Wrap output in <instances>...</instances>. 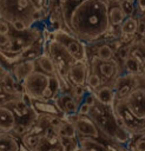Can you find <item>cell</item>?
I'll use <instances>...</instances> for the list:
<instances>
[{
	"label": "cell",
	"instance_id": "6da1fadb",
	"mask_svg": "<svg viewBox=\"0 0 145 151\" xmlns=\"http://www.w3.org/2000/svg\"><path fill=\"white\" fill-rule=\"evenodd\" d=\"M62 24L70 33L85 44L100 40L111 28L110 4L105 0H81L74 4H58Z\"/></svg>",
	"mask_w": 145,
	"mask_h": 151
},
{
	"label": "cell",
	"instance_id": "7a4b0ae2",
	"mask_svg": "<svg viewBox=\"0 0 145 151\" xmlns=\"http://www.w3.org/2000/svg\"><path fill=\"white\" fill-rule=\"evenodd\" d=\"M116 122L119 127L131 134L145 133V86L134 85L123 97L113 103Z\"/></svg>",
	"mask_w": 145,
	"mask_h": 151
},
{
	"label": "cell",
	"instance_id": "3957f363",
	"mask_svg": "<svg viewBox=\"0 0 145 151\" xmlns=\"http://www.w3.org/2000/svg\"><path fill=\"white\" fill-rule=\"evenodd\" d=\"M22 87L24 93L32 100L53 101L62 92V81L59 76H51L37 68L22 81Z\"/></svg>",
	"mask_w": 145,
	"mask_h": 151
},
{
	"label": "cell",
	"instance_id": "277c9868",
	"mask_svg": "<svg viewBox=\"0 0 145 151\" xmlns=\"http://www.w3.org/2000/svg\"><path fill=\"white\" fill-rule=\"evenodd\" d=\"M44 11L38 9L32 0H0V18L11 22L15 19H22L31 26L41 22Z\"/></svg>",
	"mask_w": 145,
	"mask_h": 151
},
{
	"label": "cell",
	"instance_id": "5b68a950",
	"mask_svg": "<svg viewBox=\"0 0 145 151\" xmlns=\"http://www.w3.org/2000/svg\"><path fill=\"white\" fill-rule=\"evenodd\" d=\"M42 37L44 29L40 27V22L34 24L27 31L21 33L15 32L13 29L11 34V42L5 50L0 51V57L6 60L9 65H12L24 51H26L29 46H32L37 40Z\"/></svg>",
	"mask_w": 145,
	"mask_h": 151
},
{
	"label": "cell",
	"instance_id": "8992f818",
	"mask_svg": "<svg viewBox=\"0 0 145 151\" xmlns=\"http://www.w3.org/2000/svg\"><path fill=\"white\" fill-rule=\"evenodd\" d=\"M45 52L51 57L55 66L57 73L60 80L62 81V92H70L72 88V85L67 80V74H68L70 67L75 60L70 55V53L65 50V47L61 44H59L57 40L52 38V35L45 42Z\"/></svg>",
	"mask_w": 145,
	"mask_h": 151
},
{
	"label": "cell",
	"instance_id": "52a82bcc",
	"mask_svg": "<svg viewBox=\"0 0 145 151\" xmlns=\"http://www.w3.org/2000/svg\"><path fill=\"white\" fill-rule=\"evenodd\" d=\"M52 38L61 44L65 50L70 53V55L74 60H88L87 58V48L86 44L78 39L75 35L65 31L64 28H59L52 32Z\"/></svg>",
	"mask_w": 145,
	"mask_h": 151
},
{
	"label": "cell",
	"instance_id": "ba28073f",
	"mask_svg": "<svg viewBox=\"0 0 145 151\" xmlns=\"http://www.w3.org/2000/svg\"><path fill=\"white\" fill-rule=\"evenodd\" d=\"M67 120L72 122L77 129L78 137H92V138H99L100 137V130L97 126V124L92 120V118L87 114H70L65 116Z\"/></svg>",
	"mask_w": 145,
	"mask_h": 151
},
{
	"label": "cell",
	"instance_id": "9c48e42d",
	"mask_svg": "<svg viewBox=\"0 0 145 151\" xmlns=\"http://www.w3.org/2000/svg\"><path fill=\"white\" fill-rule=\"evenodd\" d=\"M91 70L95 71L101 80H113V84L116 81V79L118 78V73H119V66L117 64V61L114 59L112 60H100L97 57H93L91 59Z\"/></svg>",
	"mask_w": 145,
	"mask_h": 151
},
{
	"label": "cell",
	"instance_id": "30bf717a",
	"mask_svg": "<svg viewBox=\"0 0 145 151\" xmlns=\"http://www.w3.org/2000/svg\"><path fill=\"white\" fill-rule=\"evenodd\" d=\"M90 71H91V66L88 60H75L68 70L67 80L72 86L75 85L85 86Z\"/></svg>",
	"mask_w": 145,
	"mask_h": 151
},
{
	"label": "cell",
	"instance_id": "8fae6325",
	"mask_svg": "<svg viewBox=\"0 0 145 151\" xmlns=\"http://www.w3.org/2000/svg\"><path fill=\"white\" fill-rule=\"evenodd\" d=\"M53 101H54L57 109L59 110V112L64 117L78 113L80 103L78 100H75V98L71 94V92H60Z\"/></svg>",
	"mask_w": 145,
	"mask_h": 151
},
{
	"label": "cell",
	"instance_id": "7c38bea8",
	"mask_svg": "<svg viewBox=\"0 0 145 151\" xmlns=\"http://www.w3.org/2000/svg\"><path fill=\"white\" fill-rule=\"evenodd\" d=\"M18 117L7 103L0 104V131L12 132L18 124Z\"/></svg>",
	"mask_w": 145,
	"mask_h": 151
},
{
	"label": "cell",
	"instance_id": "4fadbf2b",
	"mask_svg": "<svg viewBox=\"0 0 145 151\" xmlns=\"http://www.w3.org/2000/svg\"><path fill=\"white\" fill-rule=\"evenodd\" d=\"M12 67L9 71L12 72L13 77L17 81L22 83L32 72L37 70V61L35 60H24V61H17L11 65Z\"/></svg>",
	"mask_w": 145,
	"mask_h": 151
},
{
	"label": "cell",
	"instance_id": "5bb4252c",
	"mask_svg": "<svg viewBox=\"0 0 145 151\" xmlns=\"http://www.w3.org/2000/svg\"><path fill=\"white\" fill-rule=\"evenodd\" d=\"M94 96H95V99L101 103V104H105V105H113L114 100H116V91H114V87L105 84V85H101L98 90H95L94 92Z\"/></svg>",
	"mask_w": 145,
	"mask_h": 151
},
{
	"label": "cell",
	"instance_id": "9a60e30c",
	"mask_svg": "<svg viewBox=\"0 0 145 151\" xmlns=\"http://www.w3.org/2000/svg\"><path fill=\"white\" fill-rule=\"evenodd\" d=\"M21 145L12 132L0 131V151H20Z\"/></svg>",
	"mask_w": 145,
	"mask_h": 151
},
{
	"label": "cell",
	"instance_id": "2e32d148",
	"mask_svg": "<svg viewBox=\"0 0 145 151\" xmlns=\"http://www.w3.org/2000/svg\"><path fill=\"white\" fill-rule=\"evenodd\" d=\"M78 146L84 151H110L107 146L92 137H78Z\"/></svg>",
	"mask_w": 145,
	"mask_h": 151
},
{
	"label": "cell",
	"instance_id": "e0dca14e",
	"mask_svg": "<svg viewBox=\"0 0 145 151\" xmlns=\"http://www.w3.org/2000/svg\"><path fill=\"white\" fill-rule=\"evenodd\" d=\"M35 61H37V68L38 70H40L47 74H51V76H58L55 66H54L51 57L45 51L35 59Z\"/></svg>",
	"mask_w": 145,
	"mask_h": 151
},
{
	"label": "cell",
	"instance_id": "ac0fdd59",
	"mask_svg": "<svg viewBox=\"0 0 145 151\" xmlns=\"http://www.w3.org/2000/svg\"><path fill=\"white\" fill-rule=\"evenodd\" d=\"M57 134L61 138H67V139L78 138V133H77V129L74 124L65 118H62L60 126L57 129Z\"/></svg>",
	"mask_w": 145,
	"mask_h": 151
},
{
	"label": "cell",
	"instance_id": "d6986e66",
	"mask_svg": "<svg viewBox=\"0 0 145 151\" xmlns=\"http://www.w3.org/2000/svg\"><path fill=\"white\" fill-rule=\"evenodd\" d=\"M138 20L128 15L125 18V20L121 22L120 25V33L121 37H132L136 34V32H138Z\"/></svg>",
	"mask_w": 145,
	"mask_h": 151
},
{
	"label": "cell",
	"instance_id": "ffe728a7",
	"mask_svg": "<svg viewBox=\"0 0 145 151\" xmlns=\"http://www.w3.org/2000/svg\"><path fill=\"white\" fill-rule=\"evenodd\" d=\"M45 134L44 133H37V132H33L32 130H28V132H26L22 136L21 140H22V144L25 147H27L28 150H35Z\"/></svg>",
	"mask_w": 145,
	"mask_h": 151
},
{
	"label": "cell",
	"instance_id": "44dd1931",
	"mask_svg": "<svg viewBox=\"0 0 145 151\" xmlns=\"http://www.w3.org/2000/svg\"><path fill=\"white\" fill-rule=\"evenodd\" d=\"M126 14L119 5L110 6L108 8V20L111 26H120L121 22L125 20Z\"/></svg>",
	"mask_w": 145,
	"mask_h": 151
},
{
	"label": "cell",
	"instance_id": "7402d4cb",
	"mask_svg": "<svg viewBox=\"0 0 145 151\" xmlns=\"http://www.w3.org/2000/svg\"><path fill=\"white\" fill-rule=\"evenodd\" d=\"M95 57L98 58V59H100V60H112L113 59V57H114V50L110 46V45H107V44H103V45H100L98 48H97V51H95Z\"/></svg>",
	"mask_w": 145,
	"mask_h": 151
},
{
	"label": "cell",
	"instance_id": "603a6c76",
	"mask_svg": "<svg viewBox=\"0 0 145 151\" xmlns=\"http://www.w3.org/2000/svg\"><path fill=\"white\" fill-rule=\"evenodd\" d=\"M140 63L133 57V55H127L125 59H124V66L125 68L127 70V72L130 74H136V73H139L140 72Z\"/></svg>",
	"mask_w": 145,
	"mask_h": 151
},
{
	"label": "cell",
	"instance_id": "cb8c5ba5",
	"mask_svg": "<svg viewBox=\"0 0 145 151\" xmlns=\"http://www.w3.org/2000/svg\"><path fill=\"white\" fill-rule=\"evenodd\" d=\"M101 84H103V80H101L100 76H99L95 71L91 70L88 77H87V80H86V86H87L91 91L94 92L95 90H98V88L101 86Z\"/></svg>",
	"mask_w": 145,
	"mask_h": 151
},
{
	"label": "cell",
	"instance_id": "d4e9b609",
	"mask_svg": "<svg viewBox=\"0 0 145 151\" xmlns=\"http://www.w3.org/2000/svg\"><path fill=\"white\" fill-rule=\"evenodd\" d=\"M9 24H11L12 28H13L15 32H19V33L25 32V31H27V29L31 27V25H29L27 21L22 20V19H15V20H12Z\"/></svg>",
	"mask_w": 145,
	"mask_h": 151
},
{
	"label": "cell",
	"instance_id": "484cf974",
	"mask_svg": "<svg viewBox=\"0 0 145 151\" xmlns=\"http://www.w3.org/2000/svg\"><path fill=\"white\" fill-rule=\"evenodd\" d=\"M119 6H120V7L123 8V11L125 12L126 17H128V15H131V13L133 12L136 5L133 4L132 0H121L120 4H119Z\"/></svg>",
	"mask_w": 145,
	"mask_h": 151
},
{
	"label": "cell",
	"instance_id": "4316f807",
	"mask_svg": "<svg viewBox=\"0 0 145 151\" xmlns=\"http://www.w3.org/2000/svg\"><path fill=\"white\" fill-rule=\"evenodd\" d=\"M12 32H13V28H12L11 24H9L7 20H5V19L0 18V33L11 35V34H12Z\"/></svg>",
	"mask_w": 145,
	"mask_h": 151
},
{
	"label": "cell",
	"instance_id": "83f0119b",
	"mask_svg": "<svg viewBox=\"0 0 145 151\" xmlns=\"http://www.w3.org/2000/svg\"><path fill=\"white\" fill-rule=\"evenodd\" d=\"M11 42V35L0 33V51L5 50Z\"/></svg>",
	"mask_w": 145,
	"mask_h": 151
},
{
	"label": "cell",
	"instance_id": "f1b7e54d",
	"mask_svg": "<svg viewBox=\"0 0 145 151\" xmlns=\"http://www.w3.org/2000/svg\"><path fill=\"white\" fill-rule=\"evenodd\" d=\"M90 110H91V105L90 104H87L86 101H81L80 104H79V109H78V114H85V116H87L88 113H90Z\"/></svg>",
	"mask_w": 145,
	"mask_h": 151
},
{
	"label": "cell",
	"instance_id": "f546056e",
	"mask_svg": "<svg viewBox=\"0 0 145 151\" xmlns=\"http://www.w3.org/2000/svg\"><path fill=\"white\" fill-rule=\"evenodd\" d=\"M134 151H145V138H138L133 143Z\"/></svg>",
	"mask_w": 145,
	"mask_h": 151
},
{
	"label": "cell",
	"instance_id": "4dcf8cb0",
	"mask_svg": "<svg viewBox=\"0 0 145 151\" xmlns=\"http://www.w3.org/2000/svg\"><path fill=\"white\" fill-rule=\"evenodd\" d=\"M136 7L140 11V12H144L145 11V0H136Z\"/></svg>",
	"mask_w": 145,
	"mask_h": 151
},
{
	"label": "cell",
	"instance_id": "1f68e13d",
	"mask_svg": "<svg viewBox=\"0 0 145 151\" xmlns=\"http://www.w3.org/2000/svg\"><path fill=\"white\" fill-rule=\"evenodd\" d=\"M138 32L139 33H145V22L144 21H140L139 24H138Z\"/></svg>",
	"mask_w": 145,
	"mask_h": 151
},
{
	"label": "cell",
	"instance_id": "d6a6232c",
	"mask_svg": "<svg viewBox=\"0 0 145 151\" xmlns=\"http://www.w3.org/2000/svg\"><path fill=\"white\" fill-rule=\"evenodd\" d=\"M78 1H81V0H60L59 2H66V4H74V2H78Z\"/></svg>",
	"mask_w": 145,
	"mask_h": 151
},
{
	"label": "cell",
	"instance_id": "836d02e7",
	"mask_svg": "<svg viewBox=\"0 0 145 151\" xmlns=\"http://www.w3.org/2000/svg\"><path fill=\"white\" fill-rule=\"evenodd\" d=\"M119 150H120V151H134L133 149L131 150V149H127V147H124V146H123V147H120Z\"/></svg>",
	"mask_w": 145,
	"mask_h": 151
},
{
	"label": "cell",
	"instance_id": "e575fe53",
	"mask_svg": "<svg viewBox=\"0 0 145 151\" xmlns=\"http://www.w3.org/2000/svg\"><path fill=\"white\" fill-rule=\"evenodd\" d=\"M4 92V88H2V85H1V83H0V94Z\"/></svg>",
	"mask_w": 145,
	"mask_h": 151
},
{
	"label": "cell",
	"instance_id": "d590c367",
	"mask_svg": "<svg viewBox=\"0 0 145 151\" xmlns=\"http://www.w3.org/2000/svg\"><path fill=\"white\" fill-rule=\"evenodd\" d=\"M141 71H143V74H144V76H145V65H144V66H143V68H141Z\"/></svg>",
	"mask_w": 145,
	"mask_h": 151
},
{
	"label": "cell",
	"instance_id": "8d00e7d4",
	"mask_svg": "<svg viewBox=\"0 0 145 151\" xmlns=\"http://www.w3.org/2000/svg\"><path fill=\"white\" fill-rule=\"evenodd\" d=\"M2 68H5V67H4V65H2V63H1V60H0V70H2Z\"/></svg>",
	"mask_w": 145,
	"mask_h": 151
},
{
	"label": "cell",
	"instance_id": "74e56055",
	"mask_svg": "<svg viewBox=\"0 0 145 151\" xmlns=\"http://www.w3.org/2000/svg\"><path fill=\"white\" fill-rule=\"evenodd\" d=\"M105 1H107V2L110 4V2H112V1H117V0H105Z\"/></svg>",
	"mask_w": 145,
	"mask_h": 151
},
{
	"label": "cell",
	"instance_id": "f35d334b",
	"mask_svg": "<svg viewBox=\"0 0 145 151\" xmlns=\"http://www.w3.org/2000/svg\"><path fill=\"white\" fill-rule=\"evenodd\" d=\"M74 151H84V150H81L80 147H78V149H77V150H74Z\"/></svg>",
	"mask_w": 145,
	"mask_h": 151
},
{
	"label": "cell",
	"instance_id": "ab89813d",
	"mask_svg": "<svg viewBox=\"0 0 145 151\" xmlns=\"http://www.w3.org/2000/svg\"><path fill=\"white\" fill-rule=\"evenodd\" d=\"M59 1H60V0H57V6H58V4H59Z\"/></svg>",
	"mask_w": 145,
	"mask_h": 151
}]
</instances>
